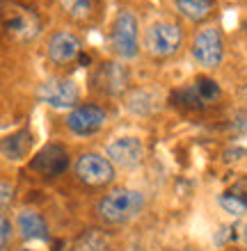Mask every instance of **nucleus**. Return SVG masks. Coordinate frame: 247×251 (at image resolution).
Masks as SVG:
<instances>
[{
  "mask_svg": "<svg viewBox=\"0 0 247 251\" xmlns=\"http://www.w3.org/2000/svg\"><path fill=\"white\" fill-rule=\"evenodd\" d=\"M144 205H147V197L140 190L117 187L103 194V199L96 203V215L106 224H126L131 219L140 217Z\"/></svg>",
  "mask_w": 247,
  "mask_h": 251,
  "instance_id": "1",
  "label": "nucleus"
},
{
  "mask_svg": "<svg viewBox=\"0 0 247 251\" xmlns=\"http://www.w3.org/2000/svg\"><path fill=\"white\" fill-rule=\"evenodd\" d=\"M110 50L119 62L133 60L140 53V25L133 12L121 9L110 27V37H108Z\"/></svg>",
  "mask_w": 247,
  "mask_h": 251,
  "instance_id": "2",
  "label": "nucleus"
},
{
  "mask_svg": "<svg viewBox=\"0 0 247 251\" xmlns=\"http://www.w3.org/2000/svg\"><path fill=\"white\" fill-rule=\"evenodd\" d=\"M181 44H183V32L179 25L167 23V21H156L144 30V48L151 57H172L179 53Z\"/></svg>",
  "mask_w": 247,
  "mask_h": 251,
  "instance_id": "3",
  "label": "nucleus"
},
{
  "mask_svg": "<svg viewBox=\"0 0 247 251\" xmlns=\"http://www.w3.org/2000/svg\"><path fill=\"white\" fill-rule=\"evenodd\" d=\"M37 99L44 105L53 107V110H76L78 107V99H81V89L71 78H53L44 80L37 89Z\"/></svg>",
  "mask_w": 247,
  "mask_h": 251,
  "instance_id": "4",
  "label": "nucleus"
},
{
  "mask_svg": "<svg viewBox=\"0 0 247 251\" xmlns=\"http://www.w3.org/2000/svg\"><path fill=\"white\" fill-rule=\"evenodd\" d=\"M74 172L78 180L89 187H103L114 180V165L101 153H82Z\"/></svg>",
  "mask_w": 247,
  "mask_h": 251,
  "instance_id": "5",
  "label": "nucleus"
},
{
  "mask_svg": "<svg viewBox=\"0 0 247 251\" xmlns=\"http://www.w3.org/2000/svg\"><path fill=\"white\" fill-rule=\"evenodd\" d=\"M192 57L194 62L204 69H215L220 66L222 57H224V41H222V34L215 25H206L201 27L197 37L192 41Z\"/></svg>",
  "mask_w": 247,
  "mask_h": 251,
  "instance_id": "6",
  "label": "nucleus"
},
{
  "mask_svg": "<svg viewBox=\"0 0 247 251\" xmlns=\"http://www.w3.org/2000/svg\"><path fill=\"white\" fill-rule=\"evenodd\" d=\"M39 30H41L39 19L27 7H12L5 14V34L12 41H19V44L32 41L39 34Z\"/></svg>",
  "mask_w": 247,
  "mask_h": 251,
  "instance_id": "7",
  "label": "nucleus"
},
{
  "mask_svg": "<svg viewBox=\"0 0 247 251\" xmlns=\"http://www.w3.org/2000/svg\"><path fill=\"white\" fill-rule=\"evenodd\" d=\"M106 158L114 167L131 169V167H137L144 160V144H142L140 137H131V135L117 137L106 146Z\"/></svg>",
  "mask_w": 247,
  "mask_h": 251,
  "instance_id": "8",
  "label": "nucleus"
},
{
  "mask_svg": "<svg viewBox=\"0 0 247 251\" xmlns=\"http://www.w3.org/2000/svg\"><path fill=\"white\" fill-rule=\"evenodd\" d=\"M106 121H108V117L103 112V107H99V105H78L67 117L69 130L74 132V135H81V137L99 132L106 126Z\"/></svg>",
  "mask_w": 247,
  "mask_h": 251,
  "instance_id": "9",
  "label": "nucleus"
},
{
  "mask_svg": "<svg viewBox=\"0 0 247 251\" xmlns=\"http://www.w3.org/2000/svg\"><path fill=\"white\" fill-rule=\"evenodd\" d=\"M81 55V39L74 32H55L48 41V60L57 66H64L69 62H74Z\"/></svg>",
  "mask_w": 247,
  "mask_h": 251,
  "instance_id": "10",
  "label": "nucleus"
},
{
  "mask_svg": "<svg viewBox=\"0 0 247 251\" xmlns=\"http://www.w3.org/2000/svg\"><path fill=\"white\" fill-rule=\"evenodd\" d=\"M126 107L135 117H151L163 107V92L156 87H137L126 96Z\"/></svg>",
  "mask_w": 247,
  "mask_h": 251,
  "instance_id": "11",
  "label": "nucleus"
},
{
  "mask_svg": "<svg viewBox=\"0 0 247 251\" xmlns=\"http://www.w3.org/2000/svg\"><path fill=\"white\" fill-rule=\"evenodd\" d=\"M30 167H32L34 172L44 174V176H60L62 172H67L69 155H67V151H64L62 146L48 144V146H44L37 155H34L32 162H30Z\"/></svg>",
  "mask_w": 247,
  "mask_h": 251,
  "instance_id": "12",
  "label": "nucleus"
},
{
  "mask_svg": "<svg viewBox=\"0 0 247 251\" xmlns=\"http://www.w3.org/2000/svg\"><path fill=\"white\" fill-rule=\"evenodd\" d=\"M94 82L99 85L101 92L117 96V94H121L128 85L126 66L121 64V62H106V64L99 66V71L94 75Z\"/></svg>",
  "mask_w": 247,
  "mask_h": 251,
  "instance_id": "13",
  "label": "nucleus"
},
{
  "mask_svg": "<svg viewBox=\"0 0 247 251\" xmlns=\"http://www.w3.org/2000/svg\"><path fill=\"white\" fill-rule=\"evenodd\" d=\"M30 149H32V132L27 128H21L2 139V158L9 162H21L23 158H27Z\"/></svg>",
  "mask_w": 247,
  "mask_h": 251,
  "instance_id": "14",
  "label": "nucleus"
},
{
  "mask_svg": "<svg viewBox=\"0 0 247 251\" xmlns=\"http://www.w3.org/2000/svg\"><path fill=\"white\" fill-rule=\"evenodd\" d=\"M16 231L23 240H48L46 222L34 210H21L16 215Z\"/></svg>",
  "mask_w": 247,
  "mask_h": 251,
  "instance_id": "15",
  "label": "nucleus"
},
{
  "mask_svg": "<svg viewBox=\"0 0 247 251\" xmlns=\"http://www.w3.org/2000/svg\"><path fill=\"white\" fill-rule=\"evenodd\" d=\"M174 7H176V12L186 21L199 23V21L211 16L215 2L213 0H174Z\"/></svg>",
  "mask_w": 247,
  "mask_h": 251,
  "instance_id": "16",
  "label": "nucleus"
},
{
  "mask_svg": "<svg viewBox=\"0 0 247 251\" xmlns=\"http://www.w3.org/2000/svg\"><path fill=\"white\" fill-rule=\"evenodd\" d=\"M57 5L69 19L74 21H87L92 16L94 2L92 0H57Z\"/></svg>",
  "mask_w": 247,
  "mask_h": 251,
  "instance_id": "17",
  "label": "nucleus"
},
{
  "mask_svg": "<svg viewBox=\"0 0 247 251\" xmlns=\"http://www.w3.org/2000/svg\"><path fill=\"white\" fill-rule=\"evenodd\" d=\"M192 87H194V92H197V96L201 99V103H204V105H206V103H213V100L220 96V87H218V82H215V80L199 78Z\"/></svg>",
  "mask_w": 247,
  "mask_h": 251,
  "instance_id": "18",
  "label": "nucleus"
},
{
  "mask_svg": "<svg viewBox=\"0 0 247 251\" xmlns=\"http://www.w3.org/2000/svg\"><path fill=\"white\" fill-rule=\"evenodd\" d=\"M220 205H222V210L229 212L231 217H245V212H247V203L243 199L234 197V194H222Z\"/></svg>",
  "mask_w": 247,
  "mask_h": 251,
  "instance_id": "19",
  "label": "nucleus"
},
{
  "mask_svg": "<svg viewBox=\"0 0 247 251\" xmlns=\"http://www.w3.org/2000/svg\"><path fill=\"white\" fill-rule=\"evenodd\" d=\"M0 228H2V233H0V247H2V251L9 247V242H12V235H14V228H12V222H9V217L7 215H2V219H0Z\"/></svg>",
  "mask_w": 247,
  "mask_h": 251,
  "instance_id": "20",
  "label": "nucleus"
},
{
  "mask_svg": "<svg viewBox=\"0 0 247 251\" xmlns=\"http://www.w3.org/2000/svg\"><path fill=\"white\" fill-rule=\"evenodd\" d=\"M0 192H2V197H0V201H2V210H7V205H9V199H12L14 194V187L7 183V180H2V185H0Z\"/></svg>",
  "mask_w": 247,
  "mask_h": 251,
  "instance_id": "21",
  "label": "nucleus"
},
{
  "mask_svg": "<svg viewBox=\"0 0 247 251\" xmlns=\"http://www.w3.org/2000/svg\"><path fill=\"white\" fill-rule=\"evenodd\" d=\"M234 228H229V226H222L220 228V233H218V235H215V245L218 247H224V242H227L229 238H234Z\"/></svg>",
  "mask_w": 247,
  "mask_h": 251,
  "instance_id": "22",
  "label": "nucleus"
},
{
  "mask_svg": "<svg viewBox=\"0 0 247 251\" xmlns=\"http://www.w3.org/2000/svg\"><path fill=\"white\" fill-rule=\"evenodd\" d=\"M238 235H241V242L247 247V222H243V226H241V231H238Z\"/></svg>",
  "mask_w": 247,
  "mask_h": 251,
  "instance_id": "23",
  "label": "nucleus"
},
{
  "mask_svg": "<svg viewBox=\"0 0 247 251\" xmlns=\"http://www.w3.org/2000/svg\"><path fill=\"white\" fill-rule=\"evenodd\" d=\"M241 99H243V100H245V103H247V85H245V87H243V89H241Z\"/></svg>",
  "mask_w": 247,
  "mask_h": 251,
  "instance_id": "24",
  "label": "nucleus"
},
{
  "mask_svg": "<svg viewBox=\"0 0 247 251\" xmlns=\"http://www.w3.org/2000/svg\"><path fill=\"white\" fill-rule=\"evenodd\" d=\"M26 251H27V249H26Z\"/></svg>",
  "mask_w": 247,
  "mask_h": 251,
  "instance_id": "25",
  "label": "nucleus"
}]
</instances>
